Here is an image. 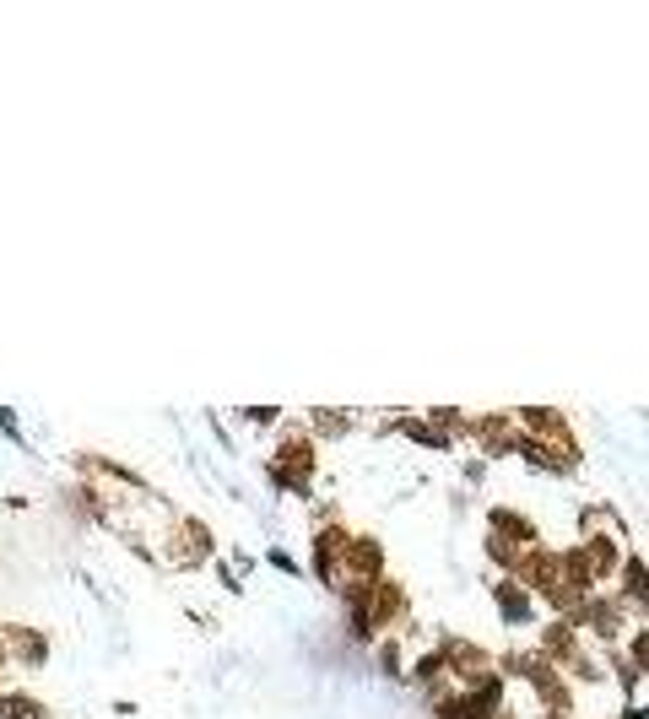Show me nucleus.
<instances>
[{"mask_svg":"<svg viewBox=\"0 0 649 719\" xmlns=\"http://www.w3.org/2000/svg\"><path fill=\"white\" fill-rule=\"evenodd\" d=\"M276 487H293V492H309V476H314V444L309 438H282V449H276Z\"/></svg>","mask_w":649,"mask_h":719,"instance_id":"obj_1","label":"nucleus"},{"mask_svg":"<svg viewBox=\"0 0 649 719\" xmlns=\"http://www.w3.org/2000/svg\"><path fill=\"white\" fill-rule=\"evenodd\" d=\"M471 428H476V438H482L487 455H514V444H520V433H514V417H476Z\"/></svg>","mask_w":649,"mask_h":719,"instance_id":"obj_2","label":"nucleus"},{"mask_svg":"<svg viewBox=\"0 0 649 719\" xmlns=\"http://www.w3.org/2000/svg\"><path fill=\"white\" fill-rule=\"evenodd\" d=\"M487 519H493V536L509 541V547H536V536H541V530H536L520 509H493Z\"/></svg>","mask_w":649,"mask_h":719,"instance_id":"obj_3","label":"nucleus"},{"mask_svg":"<svg viewBox=\"0 0 649 719\" xmlns=\"http://www.w3.org/2000/svg\"><path fill=\"white\" fill-rule=\"evenodd\" d=\"M0 644H17V660H28V665H44V655H49V638L33 628H6Z\"/></svg>","mask_w":649,"mask_h":719,"instance_id":"obj_4","label":"nucleus"},{"mask_svg":"<svg viewBox=\"0 0 649 719\" xmlns=\"http://www.w3.org/2000/svg\"><path fill=\"white\" fill-rule=\"evenodd\" d=\"M498 606H503V622H514V628H520V622H531V590H520L514 579L498 584Z\"/></svg>","mask_w":649,"mask_h":719,"instance_id":"obj_5","label":"nucleus"},{"mask_svg":"<svg viewBox=\"0 0 649 719\" xmlns=\"http://www.w3.org/2000/svg\"><path fill=\"white\" fill-rule=\"evenodd\" d=\"M579 552H585V563H590V579H595V574H612V568L622 563V552H617L612 536H590Z\"/></svg>","mask_w":649,"mask_h":719,"instance_id":"obj_6","label":"nucleus"},{"mask_svg":"<svg viewBox=\"0 0 649 719\" xmlns=\"http://www.w3.org/2000/svg\"><path fill=\"white\" fill-rule=\"evenodd\" d=\"M0 719H49V714L28 692H0Z\"/></svg>","mask_w":649,"mask_h":719,"instance_id":"obj_7","label":"nucleus"},{"mask_svg":"<svg viewBox=\"0 0 649 719\" xmlns=\"http://www.w3.org/2000/svg\"><path fill=\"white\" fill-rule=\"evenodd\" d=\"M401 428H406V438H417V444H428V449H449V438L433 433L428 422H401Z\"/></svg>","mask_w":649,"mask_h":719,"instance_id":"obj_8","label":"nucleus"},{"mask_svg":"<svg viewBox=\"0 0 649 719\" xmlns=\"http://www.w3.org/2000/svg\"><path fill=\"white\" fill-rule=\"evenodd\" d=\"M379 665L384 676H401V644H379Z\"/></svg>","mask_w":649,"mask_h":719,"instance_id":"obj_9","label":"nucleus"},{"mask_svg":"<svg viewBox=\"0 0 649 719\" xmlns=\"http://www.w3.org/2000/svg\"><path fill=\"white\" fill-rule=\"evenodd\" d=\"M314 422H320V428H325L330 438H341V428H347L352 417H341V411H320V417H314Z\"/></svg>","mask_w":649,"mask_h":719,"instance_id":"obj_10","label":"nucleus"},{"mask_svg":"<svg viewBox=\"0 0 649 719\" xmlns=\"http://www.w3.org/2000/svg\"><path fill=\"white\" fill-rule=\"evenodd\" d=\"M541 719H563V714H541Z\"/></svg>","mask_w":649,"mask_h":719,"instance_id":"obj_11","label":"nucleus"},{"mask_svg":"<svg viewBox=\"0 0 649 719\" xmlns=\"http://www.w3.org/2000/svg\"><path fill=\"white\" fill-rule=\"evenodd\" d=\"M0 665H6V649H0Z\"/></svg>","mask_w":649,"mask_h":719,"instance_id":"obj_12","label":"nucleus"}]
</instances>
